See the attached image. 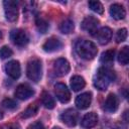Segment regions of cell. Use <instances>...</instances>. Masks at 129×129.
Returning <instances> with one entry per match:
<instances>
[{
  "label": "cell",
  "instance_id": "20",
  "mask_svg": "<svg viewBox=\"0 0 129 129\" xmlns=\"http://www.w3.org/2000/svg\"><path fill=\"white\" fill-rule=\"evenodd\" d=\"M114 55H115L114 49H108L104 51L101 55V62L104 64H111L114 61Z\"/></svg>",
  "mask_w": 129,
  "mask_h": 129
},
{
  "label": "cell",
  "instance_id": "23",
  "mask_svg": "<svg viewBox=\"0 0 129 129\" xmlns=\"http://www.w3.org/2000/svg\"><path fill=\"white\" fill-rule=\"evenodd\" d=\"M118 60L121 64H128L129 62V47L128 46H124L121 51L119 52L118 55Z\"/></svg>",
  "mask_w": 129,
  "mask_h": 129
},
{
  "label": "cell",
  "instance_id": "4",
  "mask_svg": "<svg viewBox=\"0 0 129 129\" xmlns=\"http://www.w3.org/2000/svg\"><path fill=\"white\" fill-rule=\"evenodd\" d=\"M3 6H4V13H5L6 19L10 22L16 21L18 17L17 2L12 0H6L3 2Z\"/></svg>",
  "mask_w": 129,
  "mask_h": 129
},
{
  "label": "cell",
  "instance_id": "17",
  "mask_svg": "<svg viewBox=\"0 0 129 129\" xmlns=\"http://www.w3.org/2000/svg\"><path fill=\"white\" fill-rule=\"evenodd\" d=\"M109 12H110V15L114 19H116V20L124 19L125 15H126V12H125L124 7L122 5H120V4H117V3H115V4H113V5L110 6Z\"/></svg>",
  "mask_w": 129,
  "mask_h": 129
},
{
  "label": "cell",
  "instance_id": "28",
  "mask_svg": "<svg viewBox=\"0 0 129 129\" xmlns=\"http://www.w3.org/2000/svg\"><path fill=\"white\" fill-rule=\"evenodd\" d=\"M12 50H11V48L10 47H8V46H2L1 48H0V57L2 58V59H5V58H8V57H10L11 55H12Z\"/></svg>",
  "mask_w": 129,
  "mask_h": 129
},
{
  "label": "cell",
  "instance_id": "12",
  "mask_svg": "<svg viewBox=\"0 0 129 129\" xmlns=\"http://www.w3.org/2000/svg\"><path fill=\"white\" fill-rule=\"evenodd\" d=\"M95 36H96V38L100 44L105 45L112 38V30L109 27H102L96 32Z\"/></svg>",
  "mask_w": 129,
  "mask_h": 129
},
{
  "label": "cell",
  "instance_id": "9",
  "mask_svg": "<svg viewBox=\"0 0 129 129\" xmlns=\"http://www.w3.org/2000/svg\"><path fill=\"white\" fill-rule=\"evenodd\" d=\"M53 72L56 76L62 77L70 72V63L66 58H57L53 62Z\"/></svg>",
  "mask_w": 129,
  "mask_h": 129
},
{
  "label": "cell",
  "instance_id": "16",
  "mask_svg": "<svg viewBox=\"0 0 129 129\" xmlns=\"http://www.w3.org/2000/svg\"><path fill=\"white\" fill-rule=\"evenodd\" d=\"M118 105H119V101H118V98L113 95V94H110L107 99L105 100V103H104V110L109 112V113H113L115 112L117 109H118Z\"/></svg>",
  "mask_w": 129,
  "mask_h": 129
},
{
  "label": "cell",
  "instance_id": "19",
  "mask_svg": "<svg viewBox=\"0 0 129 129\" xmlns=\"http://www.w3.org/2000/svg\"><path fill=\"white\" fill-rule=\"evenodd\" d=\"M74 28H75V25H74V22L71 19H64L59 24V30L63 34H69V33L73 32Z\"/></svg>",
  "mask_w": 129,
  "mask_h": 129
},
{
  "label": "cell",
  "instance_id": "10",
  "mask_svg": "<svg viewBox=\"0 0 129 129\" xmlns=\"http://www.w3.org/2000/svg\"><path fill=\"white\" fill-rule=\"evenodd\" d=\"M5 72L11 79H18L21 74L20 63L17 60H10L5 64Z\"/></svg>",
  "mask_w": 129,
  "mask_h": 129
},
{
  "label": "cell",
  "instance_id": "30",
  "mask_svg": "<svg viewBox=\"0 0 129 129\" xmlns=\"http://www.w3.org/2000/svg\"><path fill=\"white\" fill-rule=\"evenodd\" d=\"M3 129H20V126L18 125V124H15V123H13V124H9V125H6Z\"/></svg>",
  "mask_w": 129,
  "mask_h": 129
},
{
  "label": "cell",
  "instance_id": "3",
  "mask_svg": "<svg viewBox=\"0 0 129 129\" xmlns=\"http://www.w3.org/2000/svg\"><path fill=\"white\" fill-rule=\"evenodd\" d=\"M26 75L29 80L33 82H38L41 79V75H42V67L40 60L38 59L30 60L26 67Z\"/></svg>",
  "mask_w": 129,
  "mask_h": 129
},
{
  "label": "cell",
  "instance_id": "33",
  "mask_svg": "<svg viewBox=\"0 0 129 129\" xmlns=\"http://www.w3.org/2000/svg\"><path fill=\"white\" fill-rule=\"evenodd\" d=\"M1 38H2V32L0 31V39H1Z\"/></svg>",
  "mask_w": 129,
  "mask_h": 129
},
{
  "label": "cell",
  "instance_id": "22",
  "mask_svg": "<svg viewBox=\"0 0 129 129\" xmlns=\"http://www.w3.org/2000/svg\"><path fill=\"white\" fill-rule=\"evenodd\" d=\"M35 24H36V27H37V30L40 32V33H45L49 27V24L48 22L42 18V17H37L36 20H35Z\"/></svg>",
  "mask_w": 129,
  "mask_h": 129
},
{
  "label": "cell",
  "instance_id": "8",
  "mask_svg": "<svg viewBox=\"0 0 129 129\" xmlns=\"http://www.w3.org/2000/svg\"><path fill=\"white\" fill-rule=\"evenodd\" d=\"M79 115L74 109H67L60 115V120L69 127H73L78 123Z\"/></svg>",
  "mask_w": 129,
  "mask_h": 129
},
{
  "label": "cell",
  "instance_id": "34",
  "mask_svg": "<svg viewBox=\"0 0 129 129\" xmlns=\"http://www.w3.org/2000/svg\"><path fill=\"white\" fill-rule=\"evenodd\" d=\"M1 118H2V112L0 111V119H1Z\"/></svg>",
  "mask_w": 129,
  "mask_h": 129
},
{
  "label": "cell",
  "instance_id": "32",
  "mask_svg": "<svg viewBox=\"0 0 129 129\" xmlns=\"http://www.w3.org/2000/svg\"><path fill=\"white\" fill-rule=\"evenodd\" d=\"M52 129H61V128H59V127H53Z\"/></svg>",
  "mask_w": 129,
  "mask_h": 129
},
{
  "label": "cell",
  "instance_id": "27",
  "mask_svg": "<svg viewBox=\"0 0 129 129\" xmlns=\"http://www.w3.org/2000/svg\"><path fill=\"white\" fill-rule=\"evenodd\" d=\"M2 106L8 110H14L17 107V104L14 100H12L10 98H6L2 101Z\"/></svg>",
  "mask_w": 129,
  "mask_h": 129
},
{
  "label": "cell",
  "instance_id": "26",
  "mask_svg": "<svg viewBox=\"0 0 129 129\" xmlns=\"http://www.w3.org/2000/svg\"><path fill=\"white\" fill-rule=\"evenodd\" d=\"M127 35H128L127 29H126V28H121V29H119V30L117 31L115 39H116L117 42H123L124 40H126Z\"/></svg>",
  "mask_w": 129,
  "mask_h": 129
},
{
  "label": "cell",
  "instance_id": "1",
  "mask_svg": "<svg viewBox=\"0 0 129 129\" xmlns=\"http://www.w3.org/2000/svg\"><path fill=\"white\" fill-rule=\"evenodd\" d=\"M115 74L112 70L102 67L97 71L94 77V86L100 91H105L109 84L115 80Z\"/></svg>",
  "mask_w": 129,
  "mask_h": 129
},
{
  "label": "cell",
  "instance_id": "24",
  "mask_svg": "<svg viewBox=\"0 0 129 129\" xmlns=\"http://www.w3.org/2000/svg\"><path fill=\"white\" fill-rule=\"evenodd\" d=\"M37 110H38V106L36 104H33V105H30L29 107H27L21 114V117L22 118H29V117H32L34 116L36 113H37Z\"/></svg>",
  "mask_w": 129,
  "mask_h": 129
},
{
  "label": "cell",
  "instance_id": "15",
  "mask_svg": "<svg viewBox=\"0 0 129 129\" xmlns=\"http://www.w3.org/2000/svg\"><path fill=\"white\" fill-rule=\"evenodd\" d=\"M91 102H92V95L91 93H83L81 95H79L76 99V106L81 109V110H84V109H87L90 105H91Z\"/></svg>",
  "mask_w": 129,
  "mask_h": 129
},
{
  "label": "cell",
  "instance_id": "7",
  "mask_svg": "<svg viewBox=\"0 0 129 129\" xmlns=\"http://www.w3.org/2000/svg\"><path fill=\"white\" fill-rule=\"evenodd\" d=\"M54 93L58 101L61 103H68L71 99V93L68 87L62 83H57L54 85Z\"/></svg>",
  "mask_w": 129,
  "mask_h": 129
},
{
  "label": "cell",
  "instance_id": "14",
  "mask_svg": "<svg viewBox=\"0 0 129 129\" xmlns=\"http://www.w3.org/2000/svg\"><path fill=\"white\" fill-rule=\"evenodd\" d=\"M97 123H98V116L94 112H90V113L86 114L81 121V125L85 129H91V128L95 127L97 125Z\"/></svg>",
  "mask_w": 129,
  "mask_h": 129
},
{
  "label": "cell",
  "instance_id": "21",
  "mask_svg": "<svg viewBox=\"0 0 129 129\" xmlns=\"http://www.w3.org/2000/svg\"><path fill=\"white\" fill-rule=\"evenodd\" d=\"M41 103H42V105H43L45 108H47V109H52V108H54V105H55L53 98H52L48 93H46V92H43V93H42V96H41Z\"/></svg>",
  "mask_w": 129,
  "mask_h": 129
},
{
  "label": "cell",
  "instance_id": "6",
  "mask_svg": "<svg viewBox=\"0 0 129 129\" xmlns=\"http://www.w3.org/2000/svg\"><path fill=\"white\" fill-rule=\"evenodd\" d=\"M10 38L14 44L18 46H24L28 43V35L22 29H13L10 33Z\"/></svg>",
  "mask_w": 129,
  "mask_h": 129
},
{
  "label": "cell",
  "instance_id": "25",
  "mask_svg": "<svg viewBox=\"0 0 129 129\" xmlns=\"http://www.w3.org/2000/svg\"><path fill=\"white\" fill-rule=\"evenodd\" d=\"M89 7L91 8V10H93L98 14H103L104 12L103 5L99 1H89Z\"/></svg>",
  "mask_w": 129,
  "mask_h": 129
},
{
  "label": "cell",
  "instance_id": "18",
  "mask_svg": "<svg viewBox=\"0 0 129 129\" xmlns=\"http://www.w3.org/2000/svg\"><path fill=\"white\" fill-rule=\"evenodd\" d=\"M86 85V82L83 77L81 76H74L71 79V87L75 92H79L82 89H84Z\"/></svg>",
  "mask_w": 129,
  "mask_h": 129
},
{
  "label": "cell",
  "instance_id": "13",
  "mask_svg": "<svg viewBox=\"0 0 129 129\" xmlns=\"http://www.w3.org/2000/svg\"><path fill=\"white\" fill-rule=\"evenodd\" d=\"M61 46H62V43L58 38L50 37V38L46 39V41L43 43L42 48L46 52H53V51L59 50L61 48Z\"/></svg>",
  "mask_w": 129,
  "mask_h": 129
},
{
  "label": "cell",
  "instance_id": "29",
  "mask_svg": "<svg viewBox=\"0 0 129 129\" xmlns=\"http://www.w3.org/2000/svg\"><path fill=\"white\" fill-rule=\"evenodd\" d=\"M28 129H44V128H43V125H42V123H41V122L36 121V122L32 123L31 125H29Z\"/></svg>",
  "mask_w": 129,
  "mask_h": 129
},
{
  "label": "cell",
  "instance_id": "11",
  "mask_svg": "<svg viewBox=\"0 0 129 129\" xmlns=\"http://www.w3.org/2000/svg\"><path fill=\"white\" fill-rule=\"evenodd\" d=\"M33 90L26 84L19 85L15 90V97L19 100H27L33 95Z\"/></svg>",
  "mask_w": 129,
  "mask_h": 129
},
{
  "label": "cell",
  "instance_id": "5",
  "mask_svg": "<svg viewBox=\"0 0 129 129\" xmlns=\"http://www.w3.org/2000/svg\"><path fill=\"white\" fill-rule=\"evenodd\" d=\"M81 26H82V29H83V30L87 31L88 33H90V34H92V35H95L96 32L98 31L99 20H98L96 17L90 15V16H87V17L83 20Z\"/></svg>",
  "mask_w": 129,
  "mask_h": 129
},
{
  "label": "cell",
  "instance_id": "31",
  "mask_svg": "<svg viewBox=\"0 0 129 129\" xmlns=\"http://www.w3.org/2000/svg\"><path fill=\"white\" fill-rule=\"evenodd\" d=\"M114 129H127V128H126V126H123V125H118V126H116Z\"/></svg>",
  "mask_w": 129,
  "mask_h": 129
},
{
  "label": "cell",
  "instance_id": "2",
  "mask_svg": "<svg viewBox=\"0 0 129 129\" xmlns=\"http://www.w3.org/2000/svg\"><path fill=\"white\" fill-rule=\"evenodd\" d=\"M76 51L77 53L84 59L90 60L93 59L98 52L97 46L90 40H80L76 44Z\"/></svg>",
  "mask_w": 129,
  "mask_h": 129
}]
</instances>
